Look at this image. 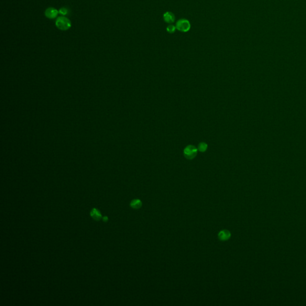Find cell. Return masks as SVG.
<instances>
[{"instance_id": "7a4b0ae2", "label": "cell", "mask_w": 306, "mask_h": 306, "mask_svg": "<svg viewBox=\"0 0 306 306\" xmlns=\"http://www.w3.org/2000/svg\"><path fill=\"white\" fill-rule=\"evenodd\" d=\"M176 28L182 32H187L190 29L191 25L190 22L185 19H182L178 20L176 24Z\"/></svg>"}, {"instance_id": "6da1fadb", "label": "cell", "mask_w": 306, "mask_h": 306, "mask_svg": "<svg viewBox=\"0 0 306 306\" xmlns=\"http://www.w3.org/2000/svg\"><path fill=\"white\" fill-rule=\"evenodd\" d=\"M56 27L62 30H66L71 27V22L65 16L59 17L56 21Z\"/></svg>"}, {"instance_id": "5b68a950", "label": "cell", "mask_w": 306, "mask_h": 306, "mask_svg": "<svg viewBox=\"0 0 306 306\" xmlns=\"http://www.w3.org/2000/svg\"><path fill=\"white\" fill-rule=\"evenodd\" d=\"M231 237V233L227 230H222L218 233V238L221 241H225L228 240Z\"/></svg>"}, {"instance_id": "52a82bcc", "label": "cell", "mask_w": 306, "mask_h": 306, "mask_svg": "<svg viewBox=\"0 0 306 306\" xmlns=\"http://www.w3.org/2000/svg\"><path fill=\"white\" fill-rule=\"evenodd\" d=\"M90 215L95 220H96V221H99L102 218L101 212H99L98 209L96 208H94L91 211Z\"/></svg>"}, {"instance_id": "277c9868", "label": "cell", "mask_w": 306, "mask_h": 306, "mask_svg": "<svg viewBox=\"0 0 306 306\" xmlns=\"http://www.w3.org/2000/svg\"><path fill=\"white\" fill-rule=\"evenodd\" d=\"M58 13H59L56 9L53 8V7H50L45 11V16L49 19H53L58 16Z\"/></svg>"}, {"instance_id": "ba28073f", "label": "cell", "mask_w": 306, "mask_h": 306, "mask_svg": "<svg viewBox=\"0 0 306 306\" xmlns=\"http://www.w3.org/2000/svg\"><path fill=\"white\" fill-rule=\"evenodd\" d=\"M130 205H131V206L132 208L135 209H138L141 208L142 202L139 199H135L131 202Z\"/></svg>"}, {"instance_id": "9c48e42d", "label": "cell", "mask_w": 306, "mask_h": 306, "mask_svg": "<svg viewBox=\"0 0 306 306\" xmlns=\"http://www.w3.org/2000/svg\"><path fill=\"white\" fill-rule=\"evenodd\" d=\"M176 26L173 25H169V26H167V27L166 28V30L167 31L170 33V34H173L176 30Z\"/></svg>"}, {"instance_id": "30bf717a", "label": "cell", "mask_w": 306, "mask_h": 306, "mask_svg": "<svg viewBox=\"0 0 306 306\" xmlns=\"http://www.w3.org/2000/svg\"><path fill=\"white\" fill-rule=\"evenodd\" d=\"M206 149H207V145H206L204 142L200 143L199 144V145H198V150H199L202 152L205 151Z\"/></svg>"}, {"instance_id": "8992f818", "label": "cell", "mask_w": 306, "mask_h": 306, "mask_svg": "<svg viewBox=\"0 0 306 306\" xmlns=\"http://www.w3.org/2000/svg\"><path fill=\"white\" fill-rule=\"evenodd\" d=\"M163 19H164V20L166 23H167V24H171L174 22L175 17V15L172 12H167L163 15Z\"/></svg>"}, {"instance_id": "7c38bea8", "label": "cell", "mask_w": 306, "mask_h": 306, "mask_svg": "<svg viewBox=\"0 0 306 306\" xmlns=\"http://www.w3.org/2000/svg\"><path fill=\"white\" fill-rule=\"evenodd\" d=\"M103 220L104 222H106L107 221H108V217H105L103 218Z\"/></svg>"}, {"instance_id": "8fae6325", "label": "cell", "mask_w": 306, "mask_h": 306, "mask_svg": "<svg viewBox=\"0 0 306 306\" xmlns=\"http://www.w3.org/2000/svg\"><path fill=\"white\" fill-rule=\"evenodd\" d=\"M59 13L62 14V16H65V15H66L68 14V10L67 9L65 8V7H62V8L60 9L59 11Z\"/></svg>"}, {"instance_id": "3957f363", "label": "cell", "mask_w": 306, "mask_h": 306, "mask_svg": "<svg viewBox=\"0 0 306 306\" xmlns=\"http://www.w3.org/2000/svg\"><path fill=\"white\" fill-rule=\"evenodd\" d=\"M197 150L193 145H189L184 150V155L188 159H193L197 154Z\"/></svg>"}]
</instances>
